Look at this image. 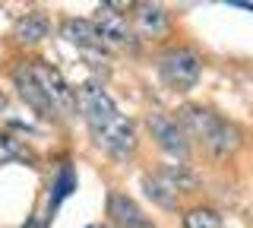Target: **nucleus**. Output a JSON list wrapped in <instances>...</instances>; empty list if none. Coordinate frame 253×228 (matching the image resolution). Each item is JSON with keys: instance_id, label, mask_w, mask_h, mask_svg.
I'll use <instances>...</instances> for the list:
<instances>
[{"instance_id": "1", "label": "nucleus", "mask_w": 253, "mask_h": 228, "mask_svg": "<svg viewBox=\"0 0 253 228\" xmlns=\"http://www.w3.org/2000/svg\"><path fill=\"white\" fill-rule=\"evenodd\" d=\"M76 108L83 114L85 127H89L95 146L105 155L117 162L133 159L139 139H136V127L126 114L117 111V105L111 101V95L101 89L98 83H83L76 89Z\"/></svg>"}, {"instance_id": "2", "label": "nucleus", "mask_w": 253, "mask_h": 228, "mask_svg": "<svg viewBox=\"0 0 253 228\" xmlns=\"http://www.w3.org/2000/svg\"><path fill=\"white\" fill-rule=\"evenodd\" d=\"M177 124L184 127V133L190 139H196L209 155L215 159H228L237 152L241 146V130L231 121H225L221 114H215L212 108L203 105H184L177 111Z\"/></svg>"}, {"instance_id": "3", "label": "nucleus", "mask_w": 253, "mask_h": 228, "mask_svg": "<svg viewBox=\"0 0 253 228\" xmlns=\"http://www.w3.org/2000/svg\"><path fill=\"white\" fill-rule=\"evenodd\" d=\"M158 73H162V80L168 83L171 89L187 92L200 83L203 57L190 48V45H171V48L162 51V57H158Z\"/></svg>"}, {"instance_id": "4", "label": "nucleus", "mask_w": 253, "mask_h": 228, "mask_svg": "<svg viewBox=\"0 0 253 228\" xmlns=\"http://www.w3.org/2000/svg\"><path fill=\"white\" fill-rule=\"evenodd\" d=\"M29 70H32V76H35V83L42 86L44 98L51 101V108L57 111V117L73 114V108H76V92L67 86V80L60 76V70L51 67L47 60H29Z\"/></svg>"}, {"instance_id": "5", "label": "nucleus", "mask_w": 253, "mask_h": 228, "mask_svg": "<svg viewBox=\"0 0 253 228\" xmlns=\"http://www.w3.org/2000/svg\"><path fill=\"white\" fill-rule=\"evenodd\" d=\"M92 22H95V29H98V35H101V42H105V45L126 48V51L136 48V35H133L130 19H126L114 3H101L98 10H95V19Z\"/></svg>"}, {"instance_id": "6", "label": "nucleus", "mask_w": 253, "mask_h": 228, "mask_svg": "<svg viewBox=\"0 0 253 228\" xmlns=\"http://www.w3.org/2000/svg\"><path fill=\"white\" fill-rule=\"evenodd\" d=\"M146 124H149V130H152V139L165 149V152L177 155V159H187L190 143H187L184 127L177 124V117H171V114H165V111H149Z\"/></svg>"}, {"instance_id": "7", "label": "nucleus", "mask_w": 253, "mask_h": 228, "mask_svg": "<svg viewBox=\"0 0 253 228\" xmlns=\"http://www.w3.org/2000/svg\"><path fill=\"white\" fill-rule=\"evenodd\" d=\"M171 32V16L165 6L158 3H139L133 13V35L146 38V42H158Z\"/></svg>"}, {"instance_id": "8", "label": "nucleus", "mask_w": 253, "mask_h": 228, "mask_svg": "<svg viewBox=\"0 0 253 228\" xmlns=\"http://www.w3.org/2000/svg\"><path fill=\"white\" fill-rule=\"evenodd\" d=\"M108 216H111V222L117 228H155L146 216H142V209L121 190L108 193Z\"/></svg>"}, {"instance_id": "9", "label": "nucleus", "mask_w": 253, "mask_h": 228, "mask_svg": "<svg viewBox=\"0 0 253 228\" xmlns=\"http://www.w3.org/2000/svg\"><path fill=\"white\" fill-rule=\"evenodd\" d=\"M13 83H16V89H19V95L26 98L42 117H57V111L51 108V101L44 98L42 86H38V83H35V76H32L29 64H22V67H16V70H13Z\"/></svg>"}, {"instance_id": "10", "label": "nucleus", "mask_w": 253, "mask_h": 228, "mask_svg": "<svg viewBox=\"0 0 253 228\" xmlns=\"http://www.w3.org/2000/svg\"><path fill=\"white\" fill-rule=\"evenodd\" d=\"M60 35L67 38L70 45L85 48V51H101L105 48V42H101V35H98V29H95L92 19H67L60 26Z\"/></svg>"}, {"instance_id": "11", "label": "nucleus", "mask_w": 253, "mask_h": 228, "mask_svg": "<svg viewBox=\"0 0 253 228\" xmlns=\"http://www.w3.org/2000/svg\"><path fill=\"white\" fill-rule=\"evenodd\" d=\"M47 32H51V19H47L42 10H32L26 16H19L16 19V29H13V35H16L19 45H38V42L47 38Z\"/></svg>"}, {"instance_id": "12", "label": "nucleus", "mask_w": 253, "mask_h": 228, "mask_svg": "<svg viewBox=\"0 0 253 228\" xmlns=\"http://www.w3.org/2000/svg\"><path fill=\"white\" fill-rule=\"evenodd\" d=\"M73 190H76V171H73L70 162H63L57 168V175H54V181H51V212L57 209Z\"/></svg>"}, {"instance_id": "13", "label": "nucleus", "mask_w": 253, "mask_h": 228, "mask_svg": "<svg viewBox=\"0 0 253 228\" xmlns=\"http://www.w3.org/2000/svg\"><path fill=\"white\" fill-rule=\"evenodd\" d=\"M158 178H162L174 193L177 190H193L196 187V175L187 168V165H165V168L158 171Z\"/></svg>"}, {"instance_id": "14", "label": "nucleus", "mask_w": 253, "mask_h": 228, "mask_svg": "<svg viewBox=\"0 0 253 228\" xmlns=\"http://www.w3.org/2000/svg\"><path fill=\"white\" fill-rule=\"evenodd\" d=\"M142 187H146V193L152 196L158 206H165V209H174V206H177V193H174L158 175L155 178H142Z\"/></svg>"}, {"instance_id": "15", "label": "nucleus", "mask_w": 253, "mask_h": 228, "mask_svg": "<svg viewBox=\"0 0 253 228\" xmlns=\"http://www.w3.org/2000/svg\"><path fill=\"white\" fill-rule=\"evenodd\" d=\"M184 228H225V222H221V216H218L215 209L196 206V209H187Z\"/></svg>"}, {"instance_id": "16", "label": "nucleus", "mask_w": 253, "mask_h": 228, "mask_svg": "<svg viewBox=\"0 0 253 228\" xmlns=\"http://www.w3.org/2000/svg\"><path fill=\"white\" fill-rule=\"evenodd\" d=\"M231 6H241V10H250V13H253V3H241V0H234Z\"/></svg>"}, {"instance_id": "17", "label": "nucleus", "mask_w": 253, "mask_h": 228, "mask_svg": "<svg viewBox=\"0 0 253 228\" xmlns=\"http://www.w3.org/2000/svg\"><path fill=\"white\" fill-rule=\"evenodd\" d=\"M26 228H42V219H29V225Z\"/></svg>"}, {"instance_id": "18", "label": "nucleus", "mask_w": 253, "mask_h": 228, "mask_svg": "<svg viewBox=\"0 0 253 228\" xmlns=\"http://www.w3.org/2000/svg\"><path fill=\"white\" fill-rule=\"evenodd\" d=\"M85 228H108V225H101V222H95V225H85Z\"/></svg>"}, {"instance_id": "19", "label": "nucleus", "mask_w": 253, "mask_h": 228, "mask_svg": "<svg viewBox=\"0 0 253 228\" xmlns=\"http://www.w3.org/2000/svg\"><path fill=\"white\" fill-rule=\"evenodd\" d=\"M6 105V98H3V92H0V108H3Z\"/></svg>"}]
</instances>
